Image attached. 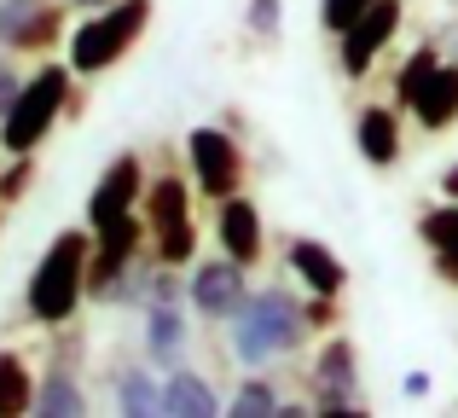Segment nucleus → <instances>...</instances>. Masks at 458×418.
Segmentation results:
<instances>
[{
  "label": "nucleus",
  "mask_w": 458,
  "mask_h": 418,
  "mask_svg": "<svg viewBox=\"0 0 458 418\" xmlns=\"http://www.w3.org/2000/svg\"><path fill=\"white\" fill-rule=\"evenodd\" d=\"M354 146L371 169H389V163L401 158V116H394L389 105H366L360 123H354Z\"/></svg>",
  "instance_id": "4468645a"
},
{
  "label": "nucleus",
  "mask_w": 458,
  "mask_h": 418,
  "mask_svg": "<svg viewBox=\"0 0 458 418\" xmlns=\"http://www.w3.org/2000/svg\"><path fill=\"white\" fill-rule=\"evenodd\" d=\"M279 407H284L279 389H273L267 378H250V384L233 396V407H226V413H233V418H261V413H279Z\"/></svg>",
  "instance_id": "5701e85b"
},
{
  "label": "nucleus",
  "mask_w": 458,
  "mask_h": 418,
  "mask_svg": "<svg viewBox=\"0 0 458 418\" xmlns=\"http://www.w3.org/2000/svg\"><path fill=\"white\" fill-rule=\"evenodd\" d=\"M406 111H412L429 134H436V128H453L458 123V64H436V76L424 81V93H418Z\"/></svg>",
  "instance_id": "f3484780"
},
{
  "label": "nucleus",
  "mask_w": 458,
  "mask_h": 418,
  "mask_svg": "<svg viewBox=\"0 0 458 418\" xmlns=\"http://www.w3.org/2000/svg\"><path fill=\"white\" fill-rule=\"evenodd\" d=\"M146 23H151V0H111V6H99L70 35V70L76 76H99V70L123 64L128 47L146 35Z\"/></svg>",
  "instance_id": "20e7f679"
},
{
  "label": "nucleus",
  "mask_w": 458,
  "mask_h": 418,
  "mask_svg": "<svg viewBox=\"0 0 458 418\" xmlns=\"http://www.w3.org/2000/svg\"><path fill=\"white\" fill-rule=\"evenodd\" d=\"M406 396H412V401H418V396H429V378H424V372H412V378H406Z\"/></svg>",
  "instance_id": "c756f323"
},
{
  "label": "nucleus",
  "mask_w": 458,
  "mask_h": 418,
  "mask_svg": "<svg viewBox=\"0 0 458 418\" xmlns=\"http://www.w3.org/2000/svg\"><path fill=\"white\" fill-rule=\"evenodd\" d=\"M436 268H441V279L458 285V256H436Z\"/></svg>",
  "instance_id": "c85d7f7f"
},
{
  "label": "nucleus",
  "mask_w": 458,
  "mask_h": 418,
  "mask_svg": "<svg viewBox=\"0 0 458 418\" xmlns=\"http://www.w3.org/2000/svg\"><path fill=\"white\" fill-rule=\"evenodd\" d=\"M366 6H377V0H325V6H319V23H325L331 35H343L348 23H354L360 12H366Z\"/></svg>",
  "instance_id": "a878e982"
},
{
  "label": "nucleus",
  "mask_w": 458,
  "mask_h": 418,
  "mask_svg": "<svg viewBox=\"0 0 458 418\" xmlns=\"http://www.w3.org/2000/svg\"><path fill=\"white\" fill-rule=\"evenodd\" d=\"M116 407H123L128 418H151V413H163V384H151V372L128 366V372L116 378Z\"/></svg>",
  "instance_id": "aec40b11"
},
{
  "label": "nucleus",
  "mask_w": 458,
  "mask_h": 418,
  "mask_svg": "<svg viewBox=\"0 0 458 418\" xmlns=\"http://www.w3.org/2000/svg\"><path fill=\"white\" fill-rule=\"evenodd\" d=\"M88 256H93V233H81V226H70L47 244V256L30 273V291H23V308H30L35 326H70V314L88 296Z\"/></svg>",
  "instance_id": "f03ea898"
},
{
  "label": "nucleus",
  "mask_w": 458,
  "mask_h": 418,
  "mask_svg": "<svg viewBox=\"0 0 458 418\" xmlns=\"http://www.w3.org/2000/svg\"><path fill=\"white\" fill-rule=\"evenodd\" d=\"M215 233H221V250L233 261H244V268H256L261 256H267V238H261V209L250 204L244 192L221 198V215H215Z\"/></svg>",
  "instance_id": "f8f14e48"
},
{
  "label": "nucleus",
  "mask_w": 458,
  "mask_h": 418,
  "mask_svg": "<svg viewBox=\"0 0 458 418\" xmlns=\"http://www.w3.org/2000/svg\"><path fill=\"white\" fill-rule=\"evenodd\" d=\"M18 88H23V81H18V70H12V58H0V116L12 111V99H18Z\"/></svg>",
  "instance_id": "bb28decb"
},
{
  "label": "nucleus",
  "mask_w": 458,
  "mask_h": 418,
  "mask_svg": "<svg viewBox=\"0 0 458 418\" xmlns=\"http://www.w3.org/2000/svg\"><path fill=\"white\" fill-rule=\"evenodd\" d=\"M30 413H41V418H81V413H88V396H81V384L64 372V366H53L47 384L35 389V407Z\"/></svg>",
  "instance_id": "6ab92c4d"
},
{
  "label": "nucleus",
  "mask_w": 458,
  "mask_h": 418,
  "mask_svg": "<svg viewBox=\"0 0 458 418\" xmlns=\"http://www.w3.org/2000/svg\"><path fill=\"white\" fill-rule=\"evenodd\" d=\"M418 233H424V244L436 250V256H458V204L447 198L441 209H424L418 215Z\"/></svg>",
  "instance_id": "412c9836"
},
{
  "label": "nucleus",
  "mask_w": 458,
  "mask_h": 418,
  "mask_svg": "<svg viewBox=\"0 0 458 418\" xmlns=\"http://www.w3.org/2000/svg\"><path fill=\"white\" fill-rule=\"evenodd\" d=\"M140 198H146V163H140V151H123V158H111V169H105L99 186L88 192V226L99 233V226L134 215Z\"/></svg>",
  "instance_id": "6e6552de"
},
{
  "label": "nucleus",
  "mask_w": 458,
  "mask_h": 418,
  "mask_svg": "<svg viewBox=\"0 0 458 418\" xmlns=\"http://www.w3.org/2000/svg\"><path fill=\"white\" fill-rule=\"evenodd\" d=\"M244 261H233L221 250L215 261H198V273L186 279V296H191V308H198L203 320H233L238 314V303L250 296V285H244Z\"/></svg>",
  "instance_id": "9b49d317"
},
{
  "label": "nucleus",
  "mask_w": 458,
  "mask_h": 418,
  "mask_svg": "<svg viewBox=\"0 0 458 418\" xmlns=\"http://www.w3.org/2000/svg\"><path fill=\"white\" fill-rule=\"evenodd\" d=\"M163 413L168 418H215V413H221V396H215L198 372L168 366V378H163Z\"/></svg>",
  "instance_id": "dca6fc26"
},
{
  "label": "nucleus",
  "mask_w": 458,
  "mask_h": 418,
  "mask_svg": "<svg viewBox=\"0 0 458 418\" xmlns=\"http://www.w3.org/2000/svg\"><path fill=\"white\" fill-rule=\"evenodd\" d=\"M64 35L58 0H0V47L6 53H47Z\"/></svg>",
  "instance_id": "1a4fd4ad"
},
{
  "label": "nucleus",
  "mask_w": 458,
  "mask_h": 418,
  "mask_svg": "<svg viewBox=\"0 0 458 418\" xmlns=\"http://www.w3.org/2000/svg\"><path fill=\"white\" fill-rule=\"evenodd\" d=\"M191 331H186V314H180V303H146V354L157 366H180V354H186Z\"/></svg>",
  "instance_id": "2eb2a0df"
},
{
  "label": "nucleus",
  "mask_w": 458,
  "mask_h": 418,
  "mask_svg": "<svg viewBox=\"0 0 458 418\" xmlns=\"http://www.w3.org/2000/svg\"><path fill=\"white\" fill-rule=\"evenodd\" d=\"M35 407V378L18 349H0V418H23Z\"/></svg>",
  "instance_id": "a211bd4d"
},
{
  "label": "nucleus",
  "mask_w": 458,
  "mask_h": 418,
  "mask_svg": "<svg viewBox=\"0 0 458 418\" xmlns=\"http://www.w3.org/2000/svg\"><path fill=\"white\" fill-rule=\"evenodd\" d=\"M30 181H35V151H23V158H12L6 175H0V204H23Z\"/></svg>",
  "instance_id": "b1692460"
},
{
  "label": "nucleus",
  "mask_w": 458,
  "mask_h": 418,
  "mask_svg": "<svg viewBox=\"0 0 458 418\" xmlns=\"http://www.w3.org/2000/svg\"><path fill=\"white\" fill-rule=\"evenodd\" d=\"M441 198H453V204H458V163H453L447 175H441Z\"/></svg>",
  "instance_id": "cd10ccee"
},
{
  "label": "nucleus",
  "mask_w": 458,
  "mask_h": 418,
  "mask_svg": "<svg viewBox=\"0 0 458 418\" xmlns=\"http://www.w3.org/2000/svg\"><path fill=\"white\" fill-rule=\"evenodd\" d=\"M250 30H256L261 41H279V30H284V0H250Z\"/></svg>",
  "instance_id": "393cba45"
},
{
  "label": "nucleus",
  "mask_w": 458,
  "mask_h": 418,
  "mask_svg": "<svg viewBox=\"0 0 458 418\" xmlns=\"http://www.w3.org/2000/svg\"><path fill=\"white\" fill-rule=\"evenodd\" d=\"M146 238H151V256L168 261V268H186L198 256V226H191V186L180 175H157L146 181Z\"/></svg>",
  "instance_id": "39448f33"
},
{
  "label": "nucleus",
  "mask_w": 458,
  "mask_h": 418,
  "mask_svg": "<svg viewBox=\"0 0 458 418\" xmlns=\"http://www.w3.org/2000/svg\"><path fill=\"white\" fill-rule=\"evenodd\" d=\"M70 76H76L70 64H41L18 88L12 111L0 116V151H6V158H23V151H35L47 134H53V123L70 105Z\"/></svg>",
  "instance_id": "7ed1b4c3"
},
{
  "label": "nucleus",
  "mask_w": 458,
  "mask_h": 418,
  "mask_svg": "<svg viewBox=\"0 0 458 418\" xmlns=\"http://www.w3.org/2000/svg\"><path fill=\"white\" fill-rule=\"evenodd\" d=\"M313 407L319 413H366V401H360V354L348 337H331L313 354Z\"/></svg>",
  "instance_id": "0eeeda50"
},
{
  "label": "nucleus",
  "mask_w": 458,
  "mask_h": 418,
  "mask_svg": "<svg viewBox=\"0 0 458 418\" xmlns=\"http://www.w3.org/2000/svg\"><path fill=\"white\" fill-rule=\"evenodd\" d=\"M226 337H233V354H238V361H244L250 372H261L267 361L302 349V337H308V308L296 303L284 285L250 291L244 303H238V314L226 320Z\"/></svg>",
  "instance_id": "f257e3e1"
},
{
  "label": "nucleus",
  "mask_w": 458,
  "mask_h": 418,
  "mask_svg": "<svg viewBox=\"0 0 458 418\" xmlns=\"http://www.w3.org/2000/svg\"><path fill=\"white\" fill-rule=\"evenodd\" d=\"M284 256H291V273L308 285V296H331V303L343 296V285H348V268H343V261H336L331 250L319 244V238H296V244L284 250Z\"/></svg>",
  "instance_id": "ddd939ff"
},
{
  "label": "nucleus",
  "mask_w": 458,
  "mask_h": 418,
  "mask_svg": "<svg viewBox=\"0 0 458 418\" xmlns=\"http://www.w3.org/2000/svg\"><path fill=\"white\" fill-rule=\"evenodd\" d=\"M436 64H441V53L436 47H412V58L401 64V76H394V99L401 105H412L418 93H424V81L436 76Z\"/></svg>",
  "instance_id": "4be33fe9"
},
{
  "label": "nucleus",
  "mask_w": 458,
  "mask_h": 418,
  "mask_svg": "<svg viewBox=\"0 0 458 418\" xmlns=\"http://www.w3.org/2000/svg\"><path fill=\"white\" fill-rule=\"evenodd\" d=\"M394 30H401V0H377V6L360 12V18L343 30V47H336L343 76H366V70L377 64V53L394 41Z\"/></svg>",
  "instance_id": "9d476101"
},
{
  "label": "nucleus",
  "mask_w": 458,
  "mask_h": 418,
  "mask_svg": "<svg viewBox=\"0 0 458 418\" xmlns=\"http://www.w3.org/2000/svg\"><path fill=\"white\" fill-rule=\"evenodd\" d=\"M186 158H191V181H198L203 198H233L244 186V151L226 128H191L186 134Z\"/></svg>",
  "instance_id": "423d86ee"
},
{
  "label": "nucleus",
  "mask_w": 458,
  "mask_h": 418,
  "mask_svg": "<svg viewBox=\"0 0 458 418\" xmlns=\"http://www.w3.org/2000/svg\"><path fill=\"white\" fill-rule=\"evenodd\" d=\"M70 6H81V12H99V6H111V0H70Z\"/></svg>",
  "instance_id": "7c9ffc66"
}]
</instances>
